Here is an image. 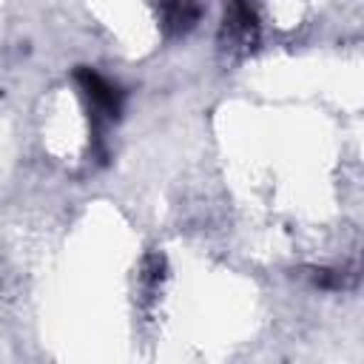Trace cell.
<instances>
[{"mask_svg": "<svg viewBox=\"0 0 364 364\" xmlns=\"http://www.w3.org/2000/svg\"><path fill=\"white\" fill-rule=\"evenodd\" d=\"M230 43H239V46H250L256 43V34H259V17H256V9L250 0H230L228 9H225V28Z\"/></svg>", "mask_w": 364, "mask_h": 364, "instance_id": "cell-2", "label": "cell"}, {"mask_svg": "<svg viewBox=\"0 0 364 364\" xmlns=\"http://www.w3.org/2000/svg\"><path fill=\"white\" fill-rule=\"evenodd\" d=\"M159 14H162L165 34L176 37V34H185L196 26L199 3L196 0H159Z\"/></svg>", "mask_w": 364, "mask_h": 364, "instance_id": "cell-3", "label": "cell"}, {"mask_svg": "<svg viewBox=\"0 0 364 364\" xmlns=\"http://www.w3.org/2000/svg\"><path fill=\"white\" fill-rule=\"evenodd\" d=\"M74 80L80 82V88H82V94H85L91 111H94V125L100 122V117H105V119H119L125 94H122V88H119L117 82L105 80L102 74H97V71L88 68V65H80V68L74 71Z\"/></svg>", "mask_w": 364, "mask_h": 364, "instance_id": "cell-1", "label": "cell"}]
</instances>
